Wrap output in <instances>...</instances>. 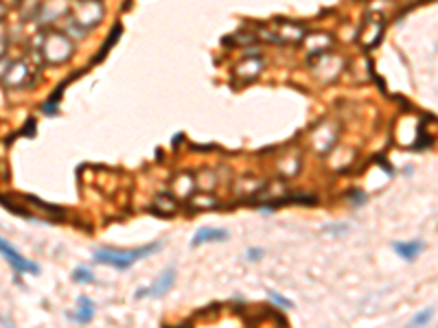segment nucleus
Masks as SVG:
<instances>
[{"mask_svg": "<svg viewBox=\"0 0 438 328\" xmlns=\"http://www.w3.org/2000/svg\"><path fill=\"white\" fill-rule=\"evenodd\" d=\"M160 249V243H149V245H143V247H136V249H110V247H103V249H96L92 254V260L99 262V265H110L118 271H125L129 269L134 262L143 260L147 258L149 254L158 252Z\"/></svg>", "mask_w": 438, "mask_h": 328, "instance_id": "f257e3e1", "label": "nucleus"}, {"mask_svg": "<svg viewBox=\"0 0 438 328\" xmlns=\"http://www.w3.org/2000/svg\"><path fill=\"white\" fill-rule=\"evenodd\" d=\"M0 256L7 258L9 265H11L13 269L18 271V274H33V276H37V274H39L37 262H33V260H29V258H24L16 247H13L11 243H9V241H4L2 236H0Z\"/></svg>", "mask_w": 438, "mask_h": 328, "instance_id": "f03ea898", "label": "nucleus"}, {"mask_svg": "<svg viewBox=\"0 0 438 328\" xmlns=\"http://www.w3.org/2000/svg\"><path fill=\"white\" fill-rule=\"evenodd\" d=\"M173 282H175V269L173 267H166V269L151 282V287L140 289V291L136 293V297H160L173 287Z\"/></svg>", "mask_w": 438, "mask_h": 328, "instance_id": "7ed1b4c3", "label": "nucleus"}, {"mask_svg": "<svg viewBox=\"0 0 438 328\" xmlns=\"http://www.w3.org/2000/svg\"><path fill=\"white\" fill-rule=\"evenodd\" d=\"M230 234L223 227H200L191 239V247H200L204 243H219V241H228Z\"/></svg>", "mask_w": 438, "mask_h": 328, "instance_id": "20e7f679", "label": "nucleus"}, {"mask_svg": "<svg viewBox=\"0 0 438 328\" xmlns=\"http://www.w3.org/2000/svg\"><path fill=\"white\" fill-rule=\"evenodd\" d=\"M94 302L90 300L88 295H79L77 300V313H70V319H73L74 324H90L92 317H94Z\"/></svg>", "mask_w": 438, "mask_h": 328, "instance_id": "39448f33", "label": "nucleus"}, {"mask_svg": "<svg viewBox=\"0 0 438 328\" xmlns=\"http://www.w3.org/2000/svg\"><path fill=\"white\" fill-rule=\"evenodd\" d=\"M392 249L403 260H416L419 254L423 252V243L420 241H397V243H392Z\"/></svg>", "mask_w": 438, "mask_h": 328, "instance_id": "423d86ee", "label": "nucleus"}, {"mask_svg": "<svg viewBox=\"0 0 438 328\" xmlns=\"http://www.w3.org/2000/svg\"><path fill=\"white\" fill-rule=\"evenodd\" d=\"M432 315H434V309H423L405 328H425L429 324V319H432Z\"/></svg>", "mask_w": 438, "mask_h": 328, "instance_id": "0eeeda50", "label": "nucleus"}, {"mask_svg": "<svg viewBox=\"0 0 438 328\" xmlns=\"http://www.w3.org/2000/svg\"><path fill=\"white\" fill-rule=\"evenodd\" d=\"M73 280L74 282H79V284H83V282H94V274H92L90 269H86V267H77V269L73 271Z\"/></svg>", "mask_w": 438, "mask_h": 328, "instance_id": "6e6552de", "label": "nucleus"}, {"mask_svg": "<svg viewBox=\"0 0 438 328\" xmlns=\"http://www.w3.org/2000/svg\"><path fill=\"white\" fill-rule=\"evenodd\" d=\"M270 300L276 302L278 306H283V309H292V306H293V302L289 300V297L280 295V293H276V291H270Z\"/></svg>", "mask_w": 438, "mask_h": 328, "instance_id": "1a4fd4ad", "label": "nucleus"}, {"mask_svg": "<svg viewBox=\"0 0 438 328\" xmlns=\"http://www.w3.org/2000/svg\"><path fill=\"white\" fill-rule=\"evenodd\" d=\"M263 256H265V254H263V249H258V247L248 249V260H261Z\"/></svg>", "mask_w": 438, "mask_h": 328, "instance_id": "9d476101", "label": "nucleus"}, {"mask_svg": "<svg viewBox=\"0 0 438 328\" xmlns=\"http://www.w3.org/2000/svg\"><path fill=\"white\" fill-rule=\"evenodd\" d=\"M2 328H16V326H13L9 319H2Z\"/></svg>", "mask_w": 438, "mask_h": 328, "instance_id": "9b49d317", "label": "nucleus"}, {"mask_svg": "<svg viewBox=\"0 0 438 328\" xmlns=\"http://www.w3.org/2000/svg\"><path fill=\"white\" fill-rule=\"evenodd\" d=\"M166 328V326H164ZM178 328H191V326H178Z\"/></svg>", "mask_w": 438, "mask_h": 328, "instance_id": "f8f14e48", "label": "nucleus"}]
</instances>
